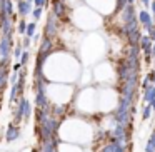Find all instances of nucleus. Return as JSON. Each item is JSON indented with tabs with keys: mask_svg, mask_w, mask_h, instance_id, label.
Wrapping results in <instances>:
<instances>
[{
	"mask_svg": "<svg viewBox=\"0 0 155 152\" xmlns=\"http://www.w3.org/2000/svg\"><path fill=\"white\" fill-rule=\"evenodd\" d=\"M142 102L143 104H150L152 100H155V84H150L148 87L142 89Z\"/></svg>",
	"mask_w": 155,
	"mask_h": 152,
	"instance_id": "4",
	"label": "nucleus"
},
{
	"mask_svg": "<svg viewBox=\"0 0 155 152\" xmlns=\"http://www.w3.org/2000/svg\"><path fill=\"white\" fill-rule=\"evenodd\" d=\"M48 4H50V0H34V7H44V8H47Z\"/></svg>",
	"mask_w": 155,
	"mask_h": 152,
	"instance_id": "12",
	"label": "nucleus"
},
{
	"mask_svg": "<svg viewBox=\"0 0 155 152\" xmlns=\"http://www.w3.org/2000/svg\"><path fill=\"white\" fill-rule=\"evenodd\" d=\"M44 10H45L44 7H34V8H32L30 15L34 17V20H35V22H38V20L42 19V15H44Z\"/></svg>",
	"mask_w": 155,
	"mask_h": 152,
	"instance_id": "7",
	"label": "nucleus"
},
{
	"mask_svg": "<svg viewBox=\"0 0 155 152\" xmlns=\"http://www.w3.org/2000/svg\"><path fill=\"white\" fill-rule=\"evenodd\" d=\"M153 22H155V19H153Z\"/></svg>",
	"mask_w": 155,
	"mask_h": 152,
	"instance_id": "17",
	"label": "nucleus"
},
{
	"mask_svg": "<svg viewBox=\"0 0 155 152\" xmlns=\"http://www.w3.org/2000/svg\"><path fill=\"white\" fill-rule=\"evenodd\" d=\"M25 29H27V20H25V19H20V20L17 22V32L20 35H24L25 34Z\"/></svg>",
	"mask_w": 155,
	"mask_h": 152,
	"instance_id": "8",
	"label": "nucleus"
},
{
	"mask_svg": "<svg viewBox=\"0 0 155 152\" xmlns=\"http://www.w3.org/2000/svg\"><path fill=\"white\" fill-rule=\"evenodd\" d=\"M35 32H37V22L32 20V22H27V29H25V34L27 37H34Z\"/></svg>",
	"mask_w": 155,
	"mask_h": 152,
	"instance_id": "6",
	"label": "nucleus"
},
{
	"mask_svg": "<svg viewBox=\"0 0 155 152\" xmlns=\"http://www.w3.org/2000/svg\"><path fill=\"white\" fill-rule=\"evenodd\" d=\"M22 135L20 132V127H18V124H15V122H10L7 127V130H5V140L8 142V144H12V142H15L18 137Z\"/></svg>",
	"mask_w": 155,
	"mask_h": 152,
	"instance_id": "3",
	"label": "nucleus"
},
{
	"mask_svg": "<svg viewBox=\"0 0 155 152\" xmlns=\"http://www.w3.org/2000/svg\"><path fill=\"white\" fill-rule=\"evenodd\" d=\"M22 49L24 50H28V47L32 45V37H27V35H24V39H22Z\"/></svg>",
	"mask_w": 155,
	"mask_h": 152,
	"instance_id": "11",
	"label": "nucleus"
},
{
	"mask_svg": "<svg viewBox=\"0 0 155 152\" xmlns=\"http://www.w3.org/2000/svg\"><path fill=\"white\" fill-rule=\"evenodd\" d=\"M105 19L102 17L98 12H95L94 8H90L87 4L82 7H75L70 12V24L75 29L84 32H90V30H97L104 25Z\"/></svg>",
	"mask_w": 155,
	"mask_h": 152,
	"instance_id": "2",
	"label": "nucleus"
},
{
	"mask_svg": "<svg viewBox=\"0 0 155 152\" xmlns=\"http://www.w3.org/2000/svg\"><path fill=\"white\" fill-rule=\"evenodd\" d=\"M148 8H150V14H152V17L155 19V0H152V2H150V7H148Z\"/></svg>",
	"mask_w": 155,
	"mask_h": 152,
	"instance_id": "15",
	"label": "nucleus"
},
{
	"mask_svg": "<svg viewBox=\"0 0 155 152\" xmlns=\"http://www.w3.org/2000/svg\"><path fill=\"white\" fill-rule=\"evenodd\" d=\"M22 52H24L22 45H20V44H18V45H15V47H14V50H12V57H14L15 60H18V59H20V55H22Z\"/></svg>",
	"mask_w": 155,
	"mask_h": 152,
	"instance_id": "9",
	"label": "nucleus"
},
{
	"mask_svg": "<svg viewBox=\"0 0 155 152\" xmlns=\"http://www.w3.org/2000/svg\"><path fill=\"white\" fill-rule=\"evenodd\" d=\"M145 77H147V80L150 82V84H155V70H153V69H152L150 72H147V75H145Z\"/></svg>",
	"mask_w": 155,
	"mask_h": 152,
	"instance_id": "13",
	"label": "nucleus"
},
{
	"mask_svg": "<svg viewBox=\"0 0 155 152\" xmlns=\"http://www.w3.org/2000/svg\"><path fill=\"white\" fill-rule=\"evenodd\" d=\"M38 74H42L48 82L75 84L82 75L80 59L72 50L55 49L47 57V60L42 64Z\"/></svg>",
	"mask_w": 155,
	"mask_h": 152,
	"instance_id": "1",
	"label": "nucleus"
},
{
	"mask_svg": "<svg viewBox=\"0 0 155 152\" xmlns=\"http://www.w3.org/2000/svg\"><path fill=\"white\" fill-rule=\"evenodd\" d=\"M22 67H24V65H22L20 62L17 60L14 65H12V69H10V70H12V72H20V69H22Z\"/></svg>",
	"mask_w": 155,
	"mask_h": 152,
	"instance_id": "14",
	"label": "nucleus"
},
{
	"mask_svg": "<svg viewBox=\"0 0 155 152\" xmlns=\"http://www.w3.org/2000/svg\"><path fill=\"white\" fill-rule=\"evenodd\" d=\"M28 59H30V54H28V50H24V52H22V55H20V59H18V62H20L24 67H27Z\"/></svg>",
	"mask_w": 155,
	"mask_h": 152,
	"instance_id": "10",
	"label": "nucleus"
},
{
	"mask_svg": "<svg viewBox=\"0 0 155 152\" xmlns=\"http://www.w3.org/2000/svg\"><path fill=\"white\" fill-rule=\"evenodd\" d=\"M152 114H153V110H152V105L150 104H143V107H142V120L147 122L152 119Z\"/></svg>",
	"mask_w": 155,
	"mask_h": 152,
	"instance_id": "5",
	"label": "nucleus"
},
{
	"mask_svg": "<svg viewBox=\"0 0 155 152\" xmlns=\"http://www.w3.org/2000/svg\"><path fill=\"white\" fill-rule=\"evenodd\" d=\"M64 2H67V0H64Z\"/></svg>",
	"mask_w": 155,
	"mask_h": 152,
	"instance_id": "16",
	"label": "nucleus"
}]
</instances>
